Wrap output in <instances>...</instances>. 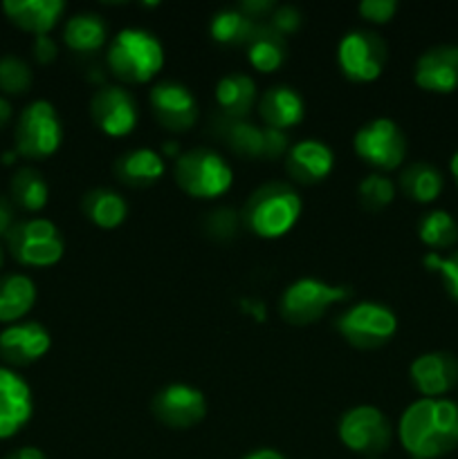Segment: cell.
Segmentation results:
<instances>
[{"label":"cell","instance_id":"26","mask_svg":"<svg viewBox=\"0 0 458 459\" xmlns=\"http://www.w3.org/2000/svg\"><path fill=\"white\" fill-rule=\"evenodd\" d=\"M108 40V25L99 13L79 12L70 16L63 25V43L72 52L90 54L99 52Z\"/></svg>","mask_w":458,"mask_h":459},{"label":"cell","instance_id":"41","mask_svg":"<svg viewBox=\"0 0 458 459\" xmlns=\"http://www.w3.org/2000/svg\"><path fill=\"white\" fill-rule=\"evenodd\" d=\"M241 9L251 18V21H256V18L268 16V13L272 16L277 4H274L272 0H245V3H241Z\"/></svg>","mask_w":458,"mask_h":459},{"label":"cell","instance_id":"1","mask_svg":"<svg viewBox=\"0 0 458 459\" xmlns=\"http://www.w3.org/2000/svg\"><path fill=\"white\" fill-rule=\"evenodd\" d=\"M398 439L413 459H438L458 448V402L420 397L404 408Z\"/></svg>","mask_w":458,"mask_h":459},{"label":"cell","instance_id":"35","mask_svg":"<svg viewBox=\"0 0 458 459\" xmlns=\"http://www.w3.org/2000/svg\"><path fill=\"white\" fill-rule=\"evenodd\" d=\"M425 267L438 273L447 294L458 303V249L447 255L429 251V254L425 255Z\"/></svg>","mask_w":458,"mask_h":459},{"label":"cell","instance_id":"40","mask_svg":"<svg viewBox=\"0 0 458 459\" xmlns=\"http://www.w3.org/2000/svg\"><path fill=\"white\" fill-rule=\"evenodd\" d=\"M16 224V209L9 197L0 195V238H7L12 227Z\"/></svg>","mask_w":458,"mask_h":459},{"label":"cell","instance_id":"47","mask_svg":"<svg viewBox=\"0 0 458 459\" xmlns=\"http://www.w3.org/2000/svg\"><path fill=\"white\" fill-rule=\"evenodd\" d=\"M3 263H4V251H3V245H0V269H3Z\"/></svg>","mask_w":458,"mask_h":459},{"label":"cell","instance_id":"18","mask_svg":"<svg viewBox=\"0 0 458 459\" xmlns=\"http://www.w3.org/2000/svg\"><path fill=\"white\" fill-rule=\"evenodd\" d=\"M418 88L436 94L458 90V45H436L427 49L413 72Z\"/></svg>","mask_w":458,"mask_h":459},{"label":"cell","instance_id":"34","mask_svg":"<svg viewBox=\"0 0 458 459\" xmlns=\"http://www.w3.org/2000/svg\"><path fill=\"white\" fill-rule=\"evenodd\" d=\"M357 193L359 202H362L368 211H380L393 202L395 184L393 179L386 178L384 173H371L359 182Z\"/></svg>","mask_w":458,"mask_h":459},{"label":"cell","instance_id":"45","mask_svg":"<svg viewBox=\"0 0 458 459\" xmlns=\"http://www.w3.org/2000/svg\"><path fill=\"white\" fill-rule=\"evenodd\" d=\"M449 170H452V175H454V182H456V186H458V151L454 152V155H452V160H449Z\"/></svg>","mask_w":458,"mask_h":459},{"label":"cell","instance_id":"16","mask_svg":"<svg viewBox=\"0 0 458 459\" xmlns=\"http://www.w3.org/2000/svg\"><path fill=\"white\" fill-rule=\"evenodd\" d=\"M52 348L48 327L39 321H18L0 332V357L9 366H30Z\"/></svg>","mask_w":458,"mask_h":459},{"label":"cell","instance_id":"48","mask_svg":"<svg viewBox=\"0 0 458 459\" xmlns=\"http://www.w3.org/2000/svg\"><path fill=\"white\" fill-rule=\"evenodd\" d=\"M368 459H377V457H368Z\"/></svg>","mask_w":458,"mask_h":459},{"label":"cell","instance_id":"14","mask_svg":"<svg viewBox=\"0 0 458 459\" xmlns=\"http://www.w3.org/2000/svg\"><path fill=\"white\" fill-rule=\"evenodd\" d=\"M153 115L173 133H184L198 119V101L191 90L180 81H157L148 94Z\"/></svg>","mask_w":458,"mask_h":459},{"label":"cell","instance_id":"32","mask_svg":"<svg viewBox=\"0 0 458 459\" xmlns=\"http://www.w3.org/2000/svg\"><path fill=\"white\" fill-rule=\"evenodd\" d=\"M418 238L422 245L431 247L438 254L440 249H449L458 240V222L449 211L434 209L422 215L418 222Z\"/></svg>","mask_w":458,"mask_h":459},{"label":"cell","instance_id":"42","mask_svg":"<svg viewBox=\"0 0 458 459\" xmlns=\"http://www.w3.org/2000/svg\"><path fill=\"white\" fill-rule=\"evenodd\" d=\"M4 459H48V457H45V453L40 451V448L22 446V448H18V451L9 453V455Z\"/></svg>","mask_w":458,"mask_h":459},{"label":"cell","instance_id":"15","mask_svg":"<svg viewBox=\"0 0 458 459\" xmlns=\"http://www.w3.org/2000/svg\"><path fill=\"white\" fill-rule=\"evenodd\" d=\"M34 415L31 388L16 370L0 366V439L21 433Z\"/></svg>","mask_w":458,"mask_h":459},{"label":"cell","instance_id":"19","mask_svg":"<svg viewBox=\"0 0 458 459\" xmlns=\"http://www.w3.org/2000/svg\"><path fill=\"white\" fill-rule=\"evenodd\" d=\"M335 152L321 139H301L286 155V170L295 182L317 184L332 173Z\"/></svg>","mask_w":458,"mask_h":459},{"label":"cell","instance_id":"33","mask_svg":"<svg viewBox=\"0 0 458 459\" xmlns=\"http://www.w3.org/2000/svg\"><path fill=\"white\" fill-rule=\"evenodd\" d=\"M31 81V67L27 65V61H22L21 56H13V54H4L0 56V92L3 97H16L30 90Z\"/></svg>","mask_w":458,"mask_h":459},{"label":"cell","instance_id":"13","mask_svg":"<svg viewBox=\"0 0 458 459\" xmlns=\"http://www.w3.org/2000/svg\"><path fill=\"white\" fill-rule=\"evenodd\" d=\"M151 411L169 429H191L207 415V399L196 385L169 384L153 397Z\"/></svg>","mask_w":458,"mask_h":459},{"label":"cell","instance_id":"22","mask_svg":"<svg viewBox=\"0 0 458 459\" xmlns=\"http://www.w3.org/2000/svg\"><path fill=\"white\" fill-rule=\"evenodd\" d=\"M216 103L227 119H245L251 108L259 103V90L251 76L242 72L225 74L216 83Z\"/></svg>","mask_w":458,"mask_h":459},{"label":"cell","instance_id":"4","mask_svg":"<svg viewBox=\"0 0 458 459\" xmlns=\"http://www.w3.org/2000/svg\"><path fill=\"white\" fill-rule=\"evenodd\" d=\"M173 175L178 186L198 200L225 195L233 184V170L229 161L211 148H193L178 155Z\"/></svg>","mask_w":458,"mask_h":459},{"label":"cell","instance_id":"8","mask_svg":"<svg viewBox=\"0 0 458 459\" xmlns=\"http://www.w3.org/2000/svg\"><path fill=\"white\" fill-rule=\"evenodd\" d=\"M337 332L353 348L375 350L389 343L398 332V316L393 309L373 300L350 305L337 318Z\"/></svg>","mask_w":458,"mask_h":459},{"label":"cell","instance_id":"39","mask_svg":"<svg viewBox=\"0 0 458 459\" xmlns=\"http://www.w3.org/2000/svg\"><path fill=\"white\" fill-rule=\"evenodd\" d=\"M31 54H34L36 61L43 63V65L45 63H52L58 54L57 40H54L49 34L34 36V43H31Z\"/></svg>","mask_w":458,"mask_h":459},{"label":"cell","instance_id":"20","mask_svg":"<svg viewBox=\"0 0 458 459\" xmlns=\"http://www.w3.org/2000/svg\"><path fill=\"white\" fill-rule=\"evenodd\" d=\"M256 108H259V117L268 128L283 130V133L287 128H295L305 115L304 97L292 85L286 83L272 85V88L265 90L259 97Z\"/></svg>","mask_w":458,"mask_h":459},{"label":"cell","instance_id":"25","mask_svg":"<svg viewBox=\"0 0 458 459\" xmlns=\"http://www.w3.org/2000/svg\"><path fill=\"white\" fill-rule=\"evenodd\" d=\"M220 137L236 155L250 160H268V126H256L247 119H220Z\"/></svg>","mask_w":458,"mask_h":459},{"label":"cell","instance_id":"7","mask_svg":"<svg viewBox=\"0 0 458 459\" xmlns=\"http://www.w3.org/2000/svg\"><path fill=\"white\" fill-rule=\"evenodd\" d=\"M7 249L25 267H52L63 258L66 242L48 218H30L13 224L7 233Z\"/></svg>","mask_w":458,"mask_h":459},{"label":"cell","instance_id":"6","mask_svg":"<svg viewBox=\"0 0 458 459\" xmlns=\"http://www.w3.org/2000/svg\"><path fill=\"white\" fill-rule=\"evenodd\" d=\"M13 139H16V155L27 160H45L54 155L63 142V124L57 108L45 99L27 103L18 115Z\"/></svg>","mask_w":458,"mask_h":459},{"label":"cell","instance_id":"30","mask_svg":"<svg viewBox=\"0 0 458 459\" xmlns=\"http://www.w3.org/2000/svg\"><path fill=\"white\" fill-rule=\"evenodd\" d=\"M81 209L88 215L90 222L101 229H115L128 215V204L124 197L112 188H92L84 195Z\"/></svg>","mask_w":458,"mask_h":459},{"label":"cell","instance_id":"27","mask_svg":"<svg viewBox=\"0 0 458 459\" xmlns=\"http://www.w3.org/2000/svg\"><path fill=\"white\" fill-rule=\"evenodd\" d=\"M400 191L413 202L420 204H431L440 197L445 188V178L434 164L429 161H413L400 173Z\"/></svg>","mask_w":458,"mask_h":459},{"label":"cell","instance_id":"37","mask_svg":"<svg viewBox=\"0 0 458 459\" xmlns=\"http://www.w3.org/2000/svg\"><path fill=\"white\" fill-rule=\"evenodd\" d=\"M359 16L368 22H375V25H384L398 12V3L395 0H364L359 3Z\"/></svg>","mask_w":458,"mask_h":459},{"label":"cell","instance_id":"12","mask_svg":"<svg viewBox=\"0 0 458 459\" xmlns=\"http://www.w3.org/2000/svg\"><path fill=\"white\" fill-rule=\"evenodd\" d=\"M90 115L108 137H126L139 121V106L133 92L121 85H101L90 101Z\"/></svg>","mask_w":458,"mask_h":459},{"label":"cell","instance_id":"43","mask_svg":"<svg viewBox=\"0 0 458 459\" xmlns=\"http://www.w3.org/2000/svg\"><path fill=\"white\" fill-rule=\"evenodd\" d=\"M12 117H13L12 101H9L7 97H3V94H0V130H3L4 126H9Z\"/></svg>","mask_w":458,"mask_h":459},{"label":"cell","instance_id":"17","mask_svg":"<svg viewBox=\"0 0 458 459\" xmlns=\"http://www.w3.org/2000/svg\"><path fill=\"white\" fill-rule=\"evenodd\" d=\"M409 379L422 397H445L458 385V359L449 352L420 354L409 368Z\"/></svg>","mask_w":458,"mask_h":459},{"label":"cell","instance_id":"38","mask_svg":"<svg viewBox=\"0 0 458 459\" xmlns=\"http://www.w3.org/2000/svg\"><path fill=\"white\" fill-rule=\"evenodd\" d=\"M301 21H304V18H301V12L296 7H292V4L277 7L272 12V16H269V25H272L281 36L295 34L301 27Z\"/></svg>","mask_w":458,"mask_h":459},{"label":"cell","instance_id":"2","mask_svg":"<svg viewBox=\"0 0 458 459\" xmlns=\"http://www.w3.org/2000/svg\"><path fill=\"white\" fill-rule=\"evenodd\" d=\"M106 65L124 83H148L164 67V48L153 31L124 27L108 45Z\"/></svg>","mask_w":458,"mask_h":459},{"label":"cell","instance_id":"29","mask_svg":"<svg viewBox=\"0 0 458 459\" xmlns=\"http://www.w3.org/2000/svg\"><path fill=\"white\" fill-rule=\"evenodd\" d=\"M9 200L13 202V206L27 211V213L43 211L49 200V186L43 173H39L31 166L18 169L13 173L12 184H9Z\"/></svg>","mask_w":458,"mask_h":459},{"label":"cell","instance_id":"28","mask_svg":"<svg viewBox=\"0 0 458 459\" xmlns=\"http://www.w3.org/2000/svg\"><path fill=\"white\" fill-rule=\"evenodd\" d=\"M245 48L251 67L259 72H265V74L277 72L283 65V61H286V36L278 34L269 22H265V25L259 22L254 36H251V40Z\"/></svg>","mask_w":458,"mask_h":459},{"label":"cell","instance_id":"11","mask_svg":"<svg viewBox=\"0 0 458 459\" xmlns=\"http://www.w3.org/2000/svg\"><path fill=\"white\" fill-rule=\"evenodd\" d=\"M386 43L368 30H353L341 36L337 45V63L339 70L355 83L375 81L386 65Z\"/></svg>","mask_w":458,"mask_h":459},{"label":"cell","instance_id":"24","mask_svg":"<svg viewBox=\"0 0 458 459\" xmlns=\"http://www.w3.org/2000/svg\"><path fill=\"white\" fill-rule=\"evenodd\" d=\"M36 303V285L25 273L0 276V323L22 321Z\"/></svg>","mask_w":458,"mask_h":459},{"label":"cell","instance_id":"44","mask_svg":"<svg viewBox=\"0 0 458 459\" xmlns=\"http://www.w3.org/2000/svg\"><path fill=\"white\" fill-rule=\"evenodd\" d=\"M241 459H286V457H283L278 451H274V448H259V451L247 453V455Z\"/></svg>","mask_w":458,"mask_h":459},{"label":"cell","instance_id":"9","mask_svg":"<svg viewBox=\"0 0 458 459\" xmlns=\"http://www.w3.org/2000/svg\"><path fill=\"white\" fill-rule=\"evenodd\" d=\"M353 148L359 160L386 173L402 166L407 157V137L393 119L377 117L355 133Z\"/></svg>","mask_w":458,"mask_h":459},{"label":"cell","instance_id":"23","mask_svg":"<svg viewBox=\"0 0 458 459\" xmlns=\"http://www.w3.org/2000/svg\"><path fill=\"white\" fill-rule=\"evenodd\" d=\"M166 161L155 148H133L117 157L115 175L128 186H151L164 175Z\"/></svg>","mask_w":458,"mask_h":459},{"label":"cell","instance_id":"21","mask_svg":"<svg viewBox=\"0 0 458 459\" xmlns=\"http://www.w3.org/2000/svg\"><path fill=\"white\" fill-rule=\"evenodd\" d=\"M3 12L9 21L34 36L49 34L66 12L63 0H4Z\"/></svg>","mask_w":458,"mask_h":459},{"label":"cell","instance_id":"10","mask_svg":"<svg viewBox=\"0 0 458 459\" xmlns=\"http://www.w3.org/2000/svg\"><path fill=\"white\" fill-rule=\"evenodd\" d=\"M341 444L348 451L375 457L393 442V426L389 417L375 406H355L341 415L337 426Z\"/></svg>","mask_w":458,"mask_h":459},{"label":"cell","instance_id":"46","mask_svg":"<svg viewBox=\"0 0 458 459\" xmlns=\"http://www.w3.org/2000/svg\"><path fill=\"white\" fill-rule=\"evenodd\" d=\"M164 152H166V155H178V143H175V142H166Z\"/></svg>","mask_w":458,"mask_h":459},{"label":"cell","instance_id":"36","mask_svg":"<svg viewBox=\"0 0 458 459\" xmlns=\"http://www.w3.org/2000/svg\"><path fill=\"white\" fill-rule=\"evenodd\" d=\"M238 224H241V218H238L236 211L223 206V209H216L207 215L205 227L207 233L216 238V240H229V238L236 236Z\"/></svg>","mask_w":458,"mask_h":459},{"label":"cell","instance_id":"3","mask_svg":"<svg viewBox=\"0 0 458 459\" xmlns=\"http://www.w3.org/2000/svg\"><path fill=\"white\" fill-rule=\"evenodd\" d=\"M301 209L304 202L290 184L269 182L251 193L241 220L254 236L274 240L286 236L299 222Z\"/></svg>","mask_w":458,"mask_h":459},{"label":"cell","instance_id":"31","mask_svg":"<svg viewBox=\"0 0 458 459\" xmlns=\"http://www.w3.org/2000/svg\"><path fill=\"white\" fill-rule=\"evenodd\" d=\"M259 22L251 21L241 7H225L214 13L209 22V34L216 43L247 45L254 36Z\"/></svg>","mask_w":458,"mask_h":459},{"label":"cell","instance_id":"5","mask_svg":"<svg viewBox=\"0 0 458 459\" xmlns=\"http://www.w3.org/2000/svg\"><path fill=\"white\" fill-rule=\"evenodd\" d=\"M350 287L332 285L314 276L296 278L278 299V314L290 325H310L321 318L332 305L350 299Z\"/></svg>","mask_w":458,"mask_h":459}]
</instances>
